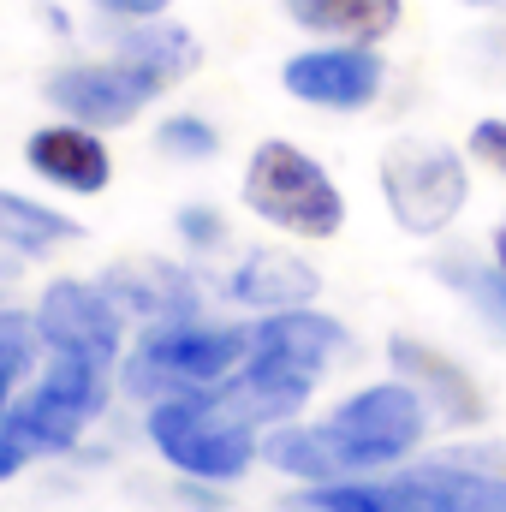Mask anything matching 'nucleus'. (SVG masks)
Listing matches in <instances>:
<instances>
[{
    "mask_svg": "<svg viewBox=\"0 0 506 512\" xmlns=\"http://www.w3.org/2000/svg\"><path fill=\"white\" fill-rule=\"evenodd\" d=\"M435 280L453 286V292H459V298L506 340V268L495 262V256L447 251V256H435Z\"/></svg>",
    "mask_w": 506,
    "mask_h": 512,
    "instance_id": "6ab92c4d",
    "label": "nucleus"
},
{
    "mask_svg": "<svg viewBox=\"0 0 506 512\" xmlns=\"http://www.w3.org/2000/svg\"><path fill=\"white\" fill-rule=\"evenodd\" d=\"M108 393H114V364L48 352L36 387L6 411V435L24 447V459L72 453L84 441V429L108 411Z\"/></svg>",
    "mask_w": 506,
    "mask_h": 512,
    "instance_id": "39448f33",
    "label": "nucleus"
},
{
    "mask_svg": "<svg viewBox=\"0 0 506 512\" xmlns=\"http://www.w3.org/2000/svg\"><path fill=\"white\" fill-rule=\"evenodd\" d=\"M114 54L137 60L161 90L185 84V78L197 72V60H203L197 36H191L185 24H173V18H137V24H126V30H120V42H114Z\"/></svg>",
    "mask_w": 506,
    "mask_h": 512,
    "instance_id": "f3484780",
    "label": "nucleus"
},
{
    "mask_svg": "<svg viewBox=\"0 0 506 512\" xmlns=\"http://www.w3.org/2000/svg\"><path fill=\"white\" fill-rule=\"evenodd\" d=\"M42 96L60 108V120H78V126H90V131H114V126H131V120L161 96V84H155L137 60L108 54V60L60 66Z\"/></svg>",
    "mask_w": 506,
    "mask_h": 512,
    "instance_id": "1a4fd4ad",
    "label": "nucleus"
},
{
    "mask_svg": "<svg viewBox=\"0 0 506 512\" xmlns=\"http://www.w3.org/2000/svg\"><path fill=\"white\" fill-rule=\"evenodd\" d=\"M316 382H322L316 370H304V364H292V358H280V352L251 346V358L221 382V393L251 417L256 429H280V423H292V417L310 405Z\"/></svg>",
    "mask_w": 506,
    "mask_h": 512,
    "instance_id": "ddd939ff",
    "label": "nucleus"
},
{
    "mask_svg": "<svg viewBox=\"0 0 506 512\" xmlns=\"http://www.w3.org/2000/svg\"><path fill=\"white\" fill-rule=\"evenodd\" d=\"M245 358H251V328H239V322H203V316L155 322L126 346L120 387L131 399L155 405V399H173V393L221 387Z\"/></svg>",
    "mask_w": 506,
    "mask_h": 512,
    "instance_id": "7ed1b4c3",
    "label": "nucleus"
},
{
    "mask_svg": "<svg viewBox=\"0 0 506 512\" xmlns=\"http://www.w3.org/2000/svg\"><path fill=\"white\" fill-rule=\"evenodd\" d=\"M447 459H459V465H477V471H495V477H506V441H483V447H453Z\"/></svg>",
    "mask_w": 506,
    "mask_h": 512,
    "instance_id": "b1692460",
    "label": "nucleus"
},
{
    "mask_svg": "<svg viewBox=\"0 0 506 512\" xmlns=\"http://www.w3.org/2000/svg\"><path fill=\"white\" fill-rule=\"evenodd\" d=\"M24 161L36 179H48L54 191H72V197H102L108 179H114V155L108 143L78 120H54V126H36L24 137Z\"/></svg>",
    "mask_w": 506,
    "mask_h": 512,
    "instance_id": "9b49d317",
    "label": "nucleus"
},
{
    "mask_svg": "<svg viewBox=\"0 0 506 512\" xmlns=\"http://www.w3.org/2000/svg\"><path fill=\"white\" fill-rule=\"evenodd\" d=\"M483 48H471V66H483V72H506V18L489 30V36H477Z\"/></svg>",
    "mask_w": 506,
    "mask_h": 512,
    "instance_id": "393cba45",
    "label": "nucleus"
},
{
    "mask_svg": "<svg viewBox=\"0 0 506 512\" xmlns=\"http://www.w3.org/2000/svg\"><path fill=\"white\" fill-rule=\"evenodd\" d=\"M239 197L256 221H268L274 233H292V239H334L346 227V197H340L334 173L286 137H262L251 149Z\"/></svg>",
    "mask_w": 506,
    "mask_h": 512,
    "instance_id": "20e7f679",
    "label": "nucleus"
},
{
    "mask_svg": "<svg viewBox=\"0 0 506 512\" xmlns=\"http://www.w3.org/2000/svg\"><path fill=\"white\" fill-rule=\"evenodd\" d=\"M84 227L24 191H0V251L18 256V262H36V256H54L60 245H72Z\"/></svg>",
    "mask_w": 506,
    "mask_h": 512,
    "instance_id": "a211bd4d",
    "label": "nucleus"
},
{
    "mask_svg": "<svg viewBox=\"0 0 506 512\" xmlns=\"http://www.w3.org/2000/svg\"><path fill=\"white\" fill-rule=\"evenodd\" d=\"M155 149L173 155V161H215L221 155V131L203 114H173V120L155 126Z\"/></svg>",
    "mask_w": 506,
    "mask_h": 512,
    "instance_id": "aec40b11",
    "label": "nucleus"
},
{
    "mask_svg": "<svg viewBox=\"0 0 506 512\" xmlns=\"http://www.w3.org/2000/svg\"><path fill=\"white\" fill-rule=\"evenodd\" d=\"M387 364H393L399 382H411L423 393V405L435 411L441 429H483V423H489L483 387L471 382L447 352H435V346H423V340H411V334H393V340H387Z\"/></svg>",
    "mask_w": 506,
    "mask_h": 512,
    "instance_id": "9d476101",
    "label": "nucleus"
},
{
    "mask_svg": "<svg viewBox=\"0 0 506 512\" xmlns=\"http://www.w3.org/2000/svg\"><path fill=\"white\" fill-rule=\"evenodd\" d=\"M316 292H322V274H316L298 251H268V245H262V251H245L233 262V274H227V298L245 304V310H256V316L316 304Z\"/></svg>",
    "mask_w": 506,
    "mask_h": 512,
    "instance_id": "4468645a",
    "label": "nucleus"
},
{
    "mask_svg": "<svg viewBox=\"0 0 506 512\" xmlns=\"http://www.w3.org/2000/svg\"><path fill=\"white\" fill-rule=\"evenodd\" d=\"M459 6H471V12H483V18H506V0H459Z\"/></svg>",
    "mask_w": 506,
    "mask_h": 512,
    "instance_id": "a878e982",
    "label": "nucleus"
},
{
    "mask_svg": "<svg viewBox=\"0 0 506 512\" xmlns=\"http://www.w3.org/2000/svg\"><path fill=\"white\" fill-rule=\"evenodd\" d=\"M173 233H179V245L185 251H221L227 245V215L221 209H209V203H185L179 215H173Z\"/></svg>",
    "mask_w": 506,
    "mask_h": 512,
    "instance_id": "412c9836",
    "label": "nucleus"
},
{
    "mask_svg": "<svg viewBox=\"0 0 506 512\" xmlns=\"http://www.w3.org/2000/svg\"><path fill=\"white\" fill-rule=\"evenodd\" d=\"M143 435L191 483H239L256 459H262V429H256L221 387L155 399L149 417H143Z\"/></svg>",
    "mask_w": 506,
    "mask_h": 512,
    "instance_id": "f03ea898",
    "label": "nucleus"
},
{
    "mask_svg": "<svg viewBox=\"0 0 506 512\" xmlns=\"http://www.w3.org/2000/svg\"><path fill=\"white\" fill-rule=\"evenodd\" d=\"M429 423H435V411L423 405V393L411 382H399V376H387V382L346 393L322 423H298L292 417V423L268 429L262 435V459L280 477L304 483V489L346 483V477H376V471L405 465L423 447Z\"/></svg>",
    "mask_w": 506,
    "mask_h": 512,
    "instance_id": "f257e3e1",
    "label": "nucleus"
},
{
    "mask_svg": "<svg viewBox=\"0 0 506 512\" xmlns=\"http://www.w3.org/2000/svg\"><path fill=\"white\" fill-rule=\"evenodd\" d=\"M381 203L411 239L447 233L471 203V167L441 137H399L381 155Z\"/></svg>",
    "mask_w": 506,
    "mask_h": 512,
    "instance_id": "423d86ee",
    "label": "nucleus"
},
{
    "mask_svg": "<svg viewBox=\"0 0 506 512\" xmlns=\"http://www.w3.org/2000/svg\"><path fill=\"white\" fill-rule=\"evenodd\" d=\"M90 6L108 12V18H120V24H137V18H167L173 0H90Z\"/></svg>",
    "mask_w": 506,
    "mask_h": 512,
    "instance_id": "5701e85b",
    "label": "nucleus"
},
{
    "mask_svg": "<svg viewBox=\"0 0 506 512\" xmlns=\"http://www.w3.org/2000/svg\"><path fill=\"white\" fill-rule=\"evenodd\" d=\"M102 286L114 292V304L126 310V322H185L203 310V292L185 268H173L167 256H131V262H114L102 274Z\"/></svg>",
    "mask_w": 506,
    "mask_h": 512,
    "instance_id": "f8f14e48",
    "label": "nucleus"
},
{
    "mask_svg": "<svg viewBox=\"0 0 506 512\" xmlns=\"http://www.w3.org/2000/svg\"><path fill=\"white\" fill-rule=\"evenodd\" d=\"M489 256L506 268V215H501V227H495V239H489Z\"/></svg>",
    "mask_w": 506,
    "mask_h": 512,
    "instance_id": "bb28decb",
    "label": "nucleus"
},
{
    "mask_svg": "<svg viewBox=\"0 0 506 512\" xmlns=\"http://www.w3.org/2000/svg\"><path fill=\"white\" fill-rule=\"evenodd\" d=\"M36 334H42V352L120 364L126 310L114 304V292L102 280H48L36 298Z\"/></svg>",
    "mask_w": 506,
    "mask_h": 512,
    "instance_id": "6e6552de",
    "label": "nucleus"
},
{
    "mask_svg": "<svg viewBox=\"0 0 506 512\" xmlns=\"http://www.w3.org/2000/svg\"><path fill=\"white\" fill-rule=\"evenodd\" d=\"M251 346L280 352V358H292V364L328 376V364L352 346V334H346V322L322 316L316 304H298V310H268L262 322H251Z\"/></svg>",
    "mask_w": 506,
    "mask_h": 512,
    "instance_id": "2eb2a0df",
    "label": "nucleus"
},
{
    "mask_svg": "<svg viewBox=\"0 0 506 512\" xmlns=\"http://www.w3.org/2000/svg\"><path fill=\"white\" fill-rule=\"evenodd\" d=\"M286 18L328 42H387L405 18V0H286Z\"/></svg>",
    "mask_w": 506,
    "mask_h": 512,
    "instance_id": "dca6fc26",
    "label": "nucleus"
},
{
    "mask_svg": "<svg viewBox=\"0 0 506 512\" xmlns=\"http://www.w3.org/2000/svg\"><path fill=\"white\" fill-rule=\"evenodd\" d=\"M465 155H471V161H483V167H495V173L506 179V120H501V114H489V120H477V126H471Z\"/></svg>",
    "mask_w": 506,
    "mask_h": 512,
    "instance_id": "4be33fe9",
    "label": "nucleus"
},
{
    "mask_svg": "<svg viewBox=\"0 0 506 512\" xmlns=\"http://www.w3.org/2000/svg\"><path fill=\"white\" fill-rule=\"evenodd\" d=\"M280 90L304 108L322 114H364L376 108L387 90V60L370 42H322V48H298L280 66Z\"/></svg>",
    "mask_w": 506,
    "mask_h": 512,
    "instance_id": "0eeeda50",
    "label": "nucleus"
}]
</instances>
